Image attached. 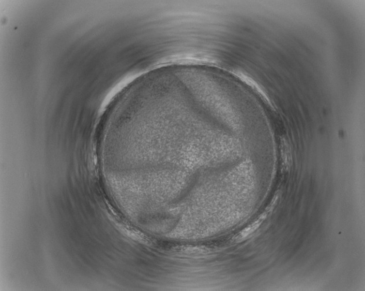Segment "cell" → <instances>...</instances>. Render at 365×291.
Wrapping results in <instances>:
<instances>
[{
    "mask_svg": "<svg viewBox=\"0 0 365 291\" xmlns=\"http://www.w3.org/2000/svg\"><path fill=\"white\" fill-rule=\"evenodd\" d=\"M267 215V212L263 213L256 221H254L253 224L250 225L249 226L245 228L243 231H242L240 233L234 237L235 241L241 242L250 236L251 234L254 233L260 227L263 221L265 220Z\"/></svg>",
    "mask_w": 365,
    "mask_h": 291,
    "instance_id": "1",
    "label": "cell"
}]
</instances>
